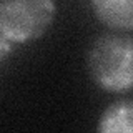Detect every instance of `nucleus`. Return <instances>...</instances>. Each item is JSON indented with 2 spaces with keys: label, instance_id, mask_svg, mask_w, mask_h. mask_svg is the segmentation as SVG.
Returning <instances> with one entry per match:
<instances>
[{
  "label": "nucleus",
  "instance_id": "f257e3e1",
  "mask_svg": "<svg viewBox=\"0 0 133 133\" xmlns=\"http://www.w3.org/2000/svg\"><path fill=\"white\" fill-rule=\"evenodd\" d=\"M133 42L122 33H103L88 50L90 75L100 88L128 91L133 85Z\"/></svg>",
  "mask_w": 133,
  "mask_h": 133
},
{
  "label": "nucleus",
  "instance_id": "20e7f679",
  "mask_svg": "<svg viewBox=\"0 0 133 133\" xmlns=\"http://www.w3.org/2000/svg\"><path fill=\"white\" fill-rule=\"evenodd\" d=\"M98 133H131L133 131V102L120 98L110 103L98 120Z\"/></svg>",
  "mask_w": 133,
  "mask_h": 133
},
{
  "label": "nucleus",
  "instance_id": "39448f33",
  "mask_svg": "<svg viewBox=\"0 0 133 133\" xmlns=\"http://www.w3.org/2000/svg\"><path fill=\"white\" fill-rule=\"evenodd\" d=\"M10 52H12V45L8 43V42H5V40L0 38V63H2V60H3V58H5Z\"/></svg>",
  "mask_w": 133,
  "mask_h": 133
},
{
  "label": "nucleus",
  "instance_id": "7ed1b4c3",
  "mask_svg": "<svg viewBox=\"0 0 133 133\" xmlns=\"http://www.w3.org/2000/svg\"><path fill=\"white\" fill-rule=\"evenodd\" d=\"M95 15L111 30L130 32L133 28V5L130 0H95Z\"/></svg>",
  "mask_w": 133,
  "mask_h": 133
},
{
  "label": "nucleus",
  "instance_id": "f03ea898",
  "mask_svg": "<svg viewBox=\"0 0 133 133\" xmlns=\"http://www.w3.org/2000/svg\"><path fill=\"white\" fill-rule=\"evenodd\" d=\"M57 3L50 0H7L0 2V38L28 43L40 38L52 25Z\"/></svg>",
  "mask_w": 133,
  "mask_h": 133
}]
</instances>
